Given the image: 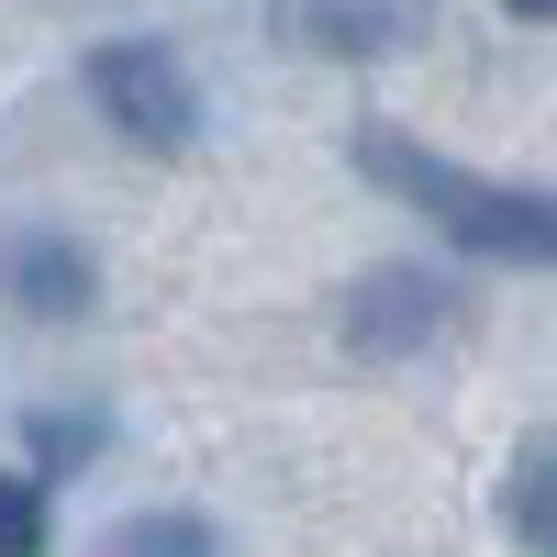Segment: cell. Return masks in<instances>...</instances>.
<instances>
[{"label":"cell","instance_id":"6da1fadb","mask_svg":"<svg viewBox=\"0 0 557 557\" xmlns=\"http://www.w3.org/2000/svg\"><path fill=\"white\" fill-rule=\"evenodd\" d=\"M357 168H368V178H391L401 201H424L469 257L557 268V190H502V178L457 168V157H424V146H401V134H357Z\"/></svg>","mask_w":557,"mask_h":557},{"label":"cell","instance_id":"7a4b0ae2","mask_svg":"<svg viewBox=\"0 0 557 557\" xmlns=\"http://www.w3.org/2000/svg\"><path fill=\"white\" fill-rule=\"evenodd\" d=\"M78 78H89V101L112 112V134H134V146H157V157L201 134V89H190V67H178L168 45H101Z\"/></svg>","mask_w":557,"mask_h":557},{"label":"cell","instance_id":"3957f363","mask_svg":"<svg viewBox=\"0 0 557 557\" xmlns=\"http://www.w3.org/2000/svg\"><path fill=\"white\" fill-rule=\"evenodd\" d=\"M89 290H101V268H89L78 235H12L0 246V301L34 312V323H78Z\"/></svg>","mask_w":557,"mask_h":557},{"label":"cell","instance_id":"277c9868","mask_svg":"<svg viewBox=\"0 0 557 557\" xmlns=\"http://www.w3.org/2000/svg\"><path fill=\"white\" fill-rule=\"evenodd\" d=\"M446 323V301H435V278H412V268H380L368 290L346 301V346H368V357H401L412 335H435Z\"/></svg>","mask_w":557,"mask_h":557},{"label":"cell","instance_id":"5b68a950","mask_svg":"<svg viewBox=\"0 0 557 557\" xmlns=\"http://www.w3.org/2000/svg\"><path fill=\"white\" fill-rule=\"evenodd\" d=\"M502 524H513L524 557H557V435H535L513 457V480H502Z\"/></svg>","mask_w":557,"mask_h":557},{"label":"cell","instance_id":"8992f818","mask_svg":"<svg viewBox=\"0 0 557 557\" xmlns=\"http://www.w3.org/2000/svg\"><path fill=\"white\" fill-rule=\"evenodd\" d=\"M101 557H212V524L201 513H134L101 535Z\"/></svg>","mask_w":557,"mask_h":557},{"label":"cell","instance_id":"52a82bcc","mask_svg":"<svg viewBox=\"0 0 557 557\" xmlns=\"http://www.w3.org/2000/svg\"><path fill=\"white\" fill-rule=\"evenodd\" d=\"M0 557H45V491L23 469H0Z\"/></svg>","mask_w":557,"mask_h":557},{"label":"cell","instance_id":"ba28073f","mask_svg":"<svg viewBox=\"0 0 557 557\" xmlns=\"http://www.w3.org/2000/svg\"><path fill=\"white\" fill-rule=\"evenodd\" d=\"M89 446H101V412H45V424H34V457H45V469H78Z\"/></svg>","mask_w":557,"mask_h":557},{"label":"cell","instance_id":"9c48e42d","mask_svg":"<svg viewBox=\"0 0 557 557\" xmlns=\"http://www.w3.org/2000/svg\"><path fill=\"white\" fill-rule=\"evenodd\" d=\"M502 12H524V23H557V0H502Z\"/></svg>","mask_w":557,"mask_h":557}]
</instances>
